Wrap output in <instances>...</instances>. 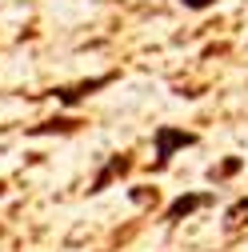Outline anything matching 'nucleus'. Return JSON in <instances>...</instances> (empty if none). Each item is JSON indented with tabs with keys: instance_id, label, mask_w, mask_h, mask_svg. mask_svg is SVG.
<instances>
[{
	"instance_id": "nucleus-7",
	"label": "nucleus",
	"mask_w": 248,
	"mask_h": 252,
	"mask_svg": "<svg viewBox=\"0 0 248 252\" xmlns=\"http://www.w3.org/2000/svg\"><path fill=\"white\" fill-rule=\"evenodd\" d=\"M180 4H184V8H192V12H204V8L216 4V0H180Z\"/></svg>"
},
{
	"instance_id": "nucleus-5",
	"label": "nucleus",
	"mask_w": 248,
	"mask_h": 252,
	"mask_svg": "<svg viewBox=\"0 0 248 252\" xmlns=\"http://www.w3.org/2000/svg\"><path fill=\"white\" fill-rule=\"evenodd\" d=\"M244 216H248V196H240L236 204H228V208H224V220H228V224H240Z\"/></svg>"
},
{
	"instance_id": "nucleus-1",
	"label": "nucleus",
	"mask_w": 248,
	"mask_h": 252,
	"mask_svg": "<svg viewBox=\"0 0 248 252\" xmlns=\"http://www.w3.org/2000/svg\"><path fill=\"white\" fill-rule=\"evenodd\" d=\"M196 144V132H184V128H172V124H160L152 132V148H156V164H168L180 148H192Z\"/></svg>"
},
{
	"instance_id": "nucleus-4",
	"label": "nucleus",
	"mask_w": 248,
	"mask_h": 252,
	"mask_svg": "<svg viewBox=\"0 0 248 252\" xmlns=\"http://www.w3.org/2000/svg\"><path fill=\"white\" fill-rule=\"evenodd\" d=\"M128 164H132L128 156H116V160H112V164H108V168H104V172H100L96 180H92V192H100V188H108V180H112V176H120V172L128 168Z\"/></svg>"
},
{
	"instance_id": "nucleus-6",
	"label": "nucleus",
	"mask_w": 248,
	"mask_h": 252,
	"mask_svg": "<svg viewBox=\"0 0 248 252\" xmlns=\"http://www.w3.org/2000/svg\"><path fill=\"white\" fill-rule=\"evenodd\" d=\"M68 128H76V120H48V124H40V128H32V132L44 136V132H68Z\"/></svg>"
},
{
	"instance_id": "nucleus-2",
	"label": "nucleus",
	"mask_w": 248,
	"mask_h": 252,
	"mask_svg": "<svg viewBox=\"0 0 248 252\" xmlns=\"http://www.w3.org/2000/svg\"><path fill=\"white\" fill-rule=\"evenodd\" d=\"M204 204H212V196L208 192H184V196H176L168 208H164V220L168 224H176V220H188L196 208H204Z\"/></svg>"
},
{
	"instance_id": "nucleus-3",
	"label": "nucleus",
	"mask_w": 248,
	"mask_h": 252,
	"mask_svg": "<svg viewBox=\"0 0 248 252\" xmlns=\"http://www.w3.org/2000/svg\"><path fill=\"white\" fill-rule=\"evenodd\" d=\"M108 80H112V76H96V80H84V84H72V88H60L56 96H60V104H68V108H72V104H80L84 96H92L96 88H104Z\"/></svg>"
}]
</instances>
